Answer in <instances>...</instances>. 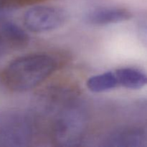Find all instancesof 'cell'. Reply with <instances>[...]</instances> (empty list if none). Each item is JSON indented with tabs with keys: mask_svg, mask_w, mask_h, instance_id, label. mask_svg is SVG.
<instances>
[{
	"mask_svg": "<svg viewBox=\"0 0 147 147\" xmlns=\"http://www.w3.org/2000/svg\"><path fill=\"white\" fill-rule=\"evenodd\" d=\"M61 55L37 53L17 57L0 73V80L9 90L28 91L37 87L61 67Z\"/></svg>",
	"mask_w": 147,
	"mask_h": 147,
	"instance_id": "cell-1",
	"label": "cell"
},
{
	"mask_svg": "<svg viewBox=\"0 0 147 147\" xmlns=\"http://www.w3.org/2000/svg\"><path fill=\"white\" fill-rule=\"evenodd\" d=\"M84 106L70 99L59 109L51 127L53 142L59 146H76L83 142L88 128Z\"/></svg>",
	"mask_w": 147,
	"mask_h": 147,
	"instance_id": "cell-2",
	"label": "cell"
},
{
	"mask_svg": "<svg viewBox=\"0 0 147 147\" xmlns=\"http://www.w3.org/2000/svg\"><path fill=\"white\" fill-rule=\"evenodd\" d=\"M32 118L22 112H11L0 118V146L22 147L30 144L34 137Z\"/></svg>",
	"mask_w": 147,
	"mask_h": 147,
	"instance_id": "cell-3",
	"label": "cell"
},
{
	"mask_svg": "<svg viewBox=\"0 0 147 147\" xmlns=\"http://www.w3.org/2000/svg\"><path fill=\"white\" fill-rule=\"evenodd\" d=\"M67 13L63 9L47 5H37L27 10L23 21L27 30L42 33L53 31L65 24Z\"/></svg>",
	"mask_w": 147,
	"mask_h": 147,
	"instance_id": "cell-4",
	"label": "cell"
},
{
	"mask_svg": "<svg viewBox=\"0 0 147 147\" xmlns=\"http://www.w3.org/2000/svg\"><path fill=\"white\" fill-rule=\"evenodd\" d=\"M146 134L136 127H124L116 129L106 136L103 146L109 147H139L144 145Z\"/></svg>",
	"mask_w": 147,
	"mask_h": 147,
	"instance_id": "cell-5",
	"label": "cell"
},
{
	"mask_svg": "<svg viewBox=\"0 0 147 147\" xmlns=\"http://www.w3.org/2000/svg\"><path fill=\"white\" fill-rule=\"evenodd\" d=\"M131 17L132 14L126 9L101 7L88 12L85 16V21L90 25L103 26L123 22Z\"/></svg>",
	"mask_w": 147,
	"mask_h": 147,
	"instance_id": "cell-6",
	"label": "cell"
},
{
	"mask_svg": "<svg viewBox=\"0 0 147 147\" xmlns=\"http://www.w3.org/2000/svg\"><path fill=\"white\" fill-rule=\"evenodd\" d=\"M29 43V36L16 24L4 23L0 27V58L9 50L24 47Z\"/></svg>",
	"mask_w": 147,
	"mask_h": 147,
	"instance_id": "cell-7",
	"label": "cell"
},
{
	"mask_svg": "<svg viewBox=\"0 0 147 147\" xmlns=\"http://www.w3.org/2000/svg\"><path fill=\"white\" fill-rule=\"evenodd\" d=\"M121 87L137 90L147 86V74L134 67H121L115 70Z\"/></svg>",
	"mask_w": 147,
	"mask_h": 147,
	"instance_id": "cell-8",
	"label": "cell"
},
{
	"mask_svg": "<svg viewBox=\"0 0 147 147\" xmlns=\"http://www.w3.org/2000/svg\"><path fill=\"white\" fill-rule=\"evenodd\" d=\"M87 87L94 93H103L119 87V81L114 71H108L90 77L87 80Z\"/></svg>",
	"mask_w": 147,
	"mask_h": 147,
	"instance_id": "cell-9",
	"label": "cell"
},
{
	"mask_svg": "<svg viewBox=\"0 0 147 147\" xmlns=\"http://www.w3.org/2000/svg\"><path fill=\"white\" fill-rule=\"evenodd\" d=\"M42 1L44 0H0V20L4 19L11 11L20 7Z\"/></svg>",
	"mask_w": 147,
	"mask_h": 147,
	"instance_id": "cell-10",
	"label": "cell"
},
{
	"mask_svg": "<svg viewBox=\"0 0 147 147\" xmlns=\"http://www.w3.org/2000/svg\"><path fill=\"white\" fill-rule=\"evenodd\" d=\"M138 37L141 42L147 48V24H144L139 27L138 30Z\"/></svg>",
	"mask_w": 147,
	"mask_h": 147,
	"instance_id": "cell-11",
	"label": "cell"
}]
</instances>
